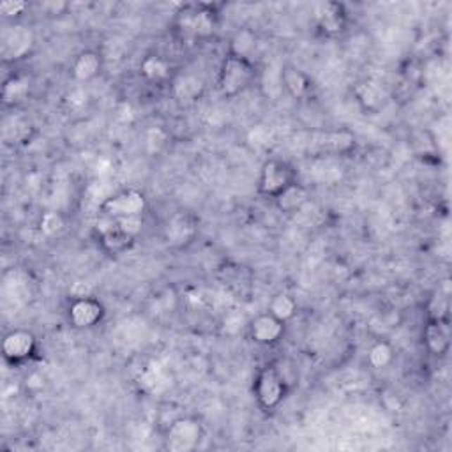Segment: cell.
I'll return each instance as SVG.
<instances>
[{"instance_id":"obj_17","label":"cell","mask_w":452,"mask_h":452,"mask_svg":"<svg viewBox=\"0 0 452 452\" xmlns=\"http://www.w3.org/2000/svg\"><path fill=\"white\" fill-rule=\"evenodd\" d=\"M138 382H140V385L145 389V391L161 392L170 385V377L161 364L152 363L151 366L145 368Z\"/></svg>"},{"instance_id":"obj_19","label":"cell","mask_w":452,"mask_h":452,"mask_svg":"<svg viewBox=\"0 0 452 452\" xmlns=\"http://www.w3.org/2000/svg\"><path fill=\"white\" fill-rule=\"evenodd\" d=\"M140 71L149 82H163L170 76V65L165 58L158 57V55H149L142 61Z\"/></svg>"},{"instance_id":"obj_23","label":"cell","mask_w":452,"mask_h":452,"mask_svg":"<svg viewBox=\"0 0 452 452\" xmlns=\"http://www.w3.org/2000/svg\"><path fill=\"white\" fill-rule=\"evenodd\" d=\"M29 96V80L22 76H13L2 87V97L8 104H16Z\"/></svg>"},{"instance_id":"obj_27","label":"cell","mask_w":452,"mask_h":452,"mask_svg":"<svg viewBox=\"0 0 452 452\" xmlns=\"http://www.w3.org/2000/svg\"><path fill=\"white\" fill-rule=\"evenodd\" d=\"M448 315V301L447 295H434L429 302V318L431 322H447Z\"/></svg>"},{"instance_id":"obj_13","label":"cell","mask_w":452,"mask_h":452,"mask_svg":"<svg viewBox=\"0 0 452 452\" xmlns=\"http://www.w3.org/2000/svg\"><path fill=\"white\" fill-rule=\"evenodd\" d=\"M424 343L434 356H445L451 346V334L447 322H429L424 330Z\"/></svg>"},{"instance_id":"obj_10","label":"cell","mask_w":452,"mask_h":452,"mask_svg":"<svg viewBox=\"0 0 452 452\" xmlns=\"http://www.w3.org/2000/svg\"><path fill=\"white\" fill-rule=\"evenodd\" d=\"M196 235V222H194L193 215L187 212H179V214L172 215L165 228L166 242L173 248H182V246L189 244Z\"/></svg>"},{"instance_id":"obj_11","label":"cell","mask_w":452,"mask_h":452,"mask_svg":"<svg viewBox=\"0 0 452 452\" xmlns=\"http://www.w3.org/2000/svg\"><path fill=\"white\" fill-rule=\"evenodd\" d=\"M316 23L327 36H337L346 27L345 8L337 2H322L315 8Z\"/></svg>"},{"instance_id":"obj_33","label":"cell","mask_w":452,"mask_h":452,"mask_svg":"<svg viewBox=\"0 0 452 452\" xmlns=\"http://www.w3.org/2000/svg\"><path fill=\"white\" fill-rule=\"evenodd\" d=\"M242 323H244V316L239 311H230L225 316V330L230 334H235L237 330L242 329Z\"/></svg>"},{"instance_id":"obj_1","label":"cell","mask_w":452,"mask_h":452,"mask_svg":"<svg viewBox=\"0 0 452 452\" xmlns=\"http://www.w3.org/2000/svg\"><path fill=\"white\" fill-rule=\"evenodd\" d=\"M177 30L186 39H203L214 34V11L205 4H187L180 8L175 20Z\"/></svg>"},{"instance_id":"obj_16","label":"cell","mask_w":452,"mask_h":452,"mask_svg":"<svg viewBox=\"0 0 452 452\" xmlns=\"http://www.w3.org/2000/svg\"><path fill=\"white\" fill-rule=\"evenodd\" d=\"M101 57L96 51H83L73 64V76L78 82H89L99 73Z\"/></svg>"},{"instance_id":"obj_7","label":"cell","mask_w":452,"mask_h":452,"mask_svg":"<svg viewBox=\"0 0 452 452\" xmlns=\"http://www.w3.org/2000/svg\"><path fill=\"white\" fill-rule=\"evenodd\" d=\"M34 44V36L27 27L13 25L2 32V55L6 61L25 57Z\"/></svg>"},{"instance_id":"obj_24","label":"cell","mask_w":452,"mask_h":452,"mask_svg":"<svg viewBox=\"0 0 452 452\" xmlns=\"http://www.w3.org/2000/svg\"><path fill=\"white\" fill-rule=\"evenodd\" d=\"M295 311H297V302L287 294L274 295L272 301H270L269 304L270 315L276 316V318L281 320L283 323L288 322V320L295 315Z\"/></svg>"},{"instance_id":"obj_14","label":"cell","mask_w":452,"mask_h":452,"mask_svg":"<svg viewBox=\"0 0 452 452\" xmlns=\"http://www.w3.org/2000/svg\"><path fill=\"white\" fill-rule=\"evenodd\" d=\"M306 203H308V191H306V187L299 186L297 182L288 186L287 189L281 191L276 196L277 208L283 212H288V214L302 211V207H304Z\"/></svg>"},{"instance_id":"obj_26","label":"cell","mask_w":452,"mask_h":452,"mask_svg":"<svg viewBox=\"0 0 452 452\" xmlns=\"http://www.w3.org/2000/svg\"><path fill=\"white\" fill-rule=\"evenodd\" d=\"M39 228L44 235L54 237V235H58L64 230V219H62V215L58 214V212L50 211L46 212V214H43V218H41Z\"/></svg>"},{"instance_id":"obj_6","label":"cell","mask_w":452,"mask_h":452,"mask_svg":"<svg viewBox=\"0 0 452 452\" xmlns=\"http://www.w3.org/2000/svg\"><path fill=\"white\" fill-rule=\"evenodd\" d=\"M201 438L200 422L193 419H179L168 429V448L177 452L193 451Z\"/></svg>"},{"instance_id":"obj_30","label":"cell","mask_w":452,"mask_h":452,"mask_svg":"<svg viewBox=\"0 0 452 452\" xmlns=\"http://www.w3.org/2000/svg\"><path fill=\"white\" fill-rule=\"evenodd\" d=\"M87 194H89V200L97 205H103L104 201L111 196L110 187H108V184L103 182V180H97V182L90 184V187L87 189Z\"/></svg>"},{"instance_id":"obj_4","label":"cell","mask_w":452,"mask_h":452,"mask_svg":"<svg viewBox=\"0 0 452 452\" xmlns=\"http://www.w3.org/2000/svg\"><path fill=\"white\" fill-rule=\"evenodd\" d=\"M294 182V170L287 163L267 161L262 168V175H260V193L276 198L281 191H284Z\"/></svg>"},{"instance_id":"obj_9","label":"cell","mask_w":452,"mask_h":452,"mask_svg":"<svg viewBox=\"0 0 452 452\" xmlns=\"http://www.w3.org/2000/svg\"><path fill=\"white\" fill-rule=\"evenodd\" d=\"M104 315V309L101 302L96 299L85 297V299H73L71 306H69V320L78 329H89L96 323L101 322Z\"/></svg>"},{"instance_id":"obj_21","label":"cell","mask_w":452,"mask_h":452,"mask_svg":"<svg viewBox=\"0 0 452 452\" xmlns=\"http://www.w3.org/2000/svg\"><path fill=\"white\" fill-rule=\"evenodd\" d=\"M356 96L357 101H359L366 110H375V108L380 106L382 101H384V92H382L380 87L373 82L359 83L356 89Z\"/></svg>"},{"instance_id":"obj_34","label":"cell","mask_w":452,"mask_h":452,"mask_svg":"<svg viewBox=\"0 0 452 452\" xmlns=\"http://www.w3.org/2000/svg\"><path fill=\"white\" fill-rule=\"evenodd\" d=\"M87 99H89V96H87V92L83 89H75L73 92H69L68 96H65V103H68L73 110H78V108L85 106Z\"/></svg>"},{"instance_id":"obj_5","label":"cell","mask_w":452,"mask_h":452,"mask_svg":"<svg viewBox=\"0 0 452 452\" xmlns=\"http://www.w3.org/2000/svg\"><path fill=\"white\" fill-rule=\"evenodd\" d=\"M144 208H145L144 194L133 189L111 194V196L101 205L103 214L110 215V218L113 219L130 218V215H142Z\"/></svg>"},{"instance_id":"obj_31","label":"cell","mask_w":452,"mask_h":452,"mask_svg":"<svg viewBox=\"0 0 452 452\" xmlns=\"http://www.w3.org/2000/svg\"><path fill=\"white\" fill-rule=\"evenodd\" d=\"M270 138H272V133L265 126H256L249 131V144L255 147H265L267 144H270Z\"/></svg>"},{"instance_id":"obj_2","label":"cell","mask_w":452,"mask_h":452,"mask_svg":"<svg viewBox=\"0 0 452 452\" xmlns=\"http://www.w3.org/2000/svg\"><path fill=\"white\" fill-rule=\"evenodd\" d=\"M253 78H255V69L248 58L228 55L219 73V87L226 97H234L248 89Z\"/></svg>"},{"instance_id":"obj_3","label":"cell","mask_w":452,"mask_h":452,"mask_svg":"<svg viewBox=\"0 0 452 452\" xmlns=\"http://www.w3.org/2000/svg\"><path fill=\"white\" fill-rule=\"evenodd\" d=\"M287 382L274 366L263 368L255 380V396L263 408H276L287 394Z\"/></svg>"},{"instance_id":"obj_32","label":"cell","mask_w":452,"mask_h":452,"mask_svg":"<svg viewBox=\"0 0 452 452\" xmlns=\"http://www.w3.org/2000/svg\"><path fill=\"white\" fill-rule=\"evenodd\" d=\"M29 8V6L25 4V2H13V0H9V2H2L0 4V13L6 16V18H16V16L22 15L25 9Z\"/></svg>"},{"instance_id":"obj_22","label":"cell","mask_w":452,"mask_h":452,"mask_svg":"<svg viewBox=\"0 0 452 452\" xmlns=\"http://www.w3.org/2000/svg\"><path fill=\"white\" fill-rule=\"evenodd\" d=\"M255 48H256L255 32H251V30L248 29L239 30V32L234 36V39H232L230 55H234V57L248 58L249 61V55L255 51Z\"/></svg>"},{"instance_id":"obj_8","label":"cell","mask_w":452,"mask_h":452,"mask_svg":"<svg viewBox=\"0 0 452 452\" xmlns=\"http://www.w3.org/2000/svg\"><path fill=\"white\" fill-rule=\"evenodd\" d=\"M36 350V337L29 330H13L4 337L2 352L4 357L13 364L23 363L29 359Z\"/></svg>"},{"instance_id":"obj_37","label":"cell","mask_w":452,"mask_h":452,"mask_svg":"<svg viewBox=\"0 0 452 452\" xmlns=\"http://www.w3.org/2000/svg\"><path fill=\"white\" fill-rule=\"evenodd\" d=\"M111 170V163L108 159H99L97 163V175L99 177H106Z\"/></svg>"},{"instance_id":"obj_28","label":"cell","mask_w":452,"mask_h":452,"mask_svg":"<svg viewBox=\"0 0 452 452\" xmlns=\"http://www.w3.org/2000/svg\"><path fill=\"white\" fill-rule=\"evenodd\" d=\"M168 142V137L163 130L159 127H151V130L145 133V144H147V149L151 152H159Z\"/></svg>"},{"instance_id":"obj_29","label":"cell","mask_w":452,"mask_h":452,"mask_svg":"<svg viewBox=\"0 0 452 452\" xmlns=\"http://www.w3.org/2000/svg\"><path fill=\"white\" fill-rule=\"evenodd\" d=\"M117 226H119L124 234H127L130 237L134 239L142 232L144 221H142V215H130V218L117 219Z\"/></svg>"},{"instance_id":"obj_12","label":"cell","mask_w":452,"mask_h":452,"mask_svg":"<svg viewBox=\"0 0 452 452\" xmlns=\"http://www.w3.org/2000/svg\"><path fill=\"white\" fill-rule=\"evenodd\" d=\"M284 332V323L272 316L270 313L260 315L249 323V334H251L253 341L258 345H274L281 339Z\"/></svg>"},{"instance_id":"obj_36","label":"cell","mask_w":452,"mask_h":452,"mask_svg":"<svg viewBox=\"0 0 452 452\" xmlns=\"http://www.w3.org/2000/svg\"><path fill=\"white\" fill-rule=\"evenodd\" d=\"M43 385H44V380L41 375L34 373L27 378V387L29 389H36V391H39V389H43Z\"/></svg>"},{"instance_id":"obj_18","label":"cell","mask_w":452,"mask_h":452,"mask_svg":"<svg viewBox=\"0 0 452 452\" xmlns=\"http://www.w3.org/2000/svg\"><path fill=\"white\" fill-rule=\"evenodd\" d=\"M281 82H283V89H287L288 94L294 97H302L309 90L308 76L294 65L281 69Z\"/></svg>"},{"instance_id":"obj_20","label":"cell","mask_w":452,"mask_h":452,"mask_svg":"<svg viewBox=\"0 0 452 452\" xmlns=\"http://www.w3.org/2000/svg\"><path fill=\"white\" fill-rule=\"evenodd\" d=\"M101 242H103V248L106 249L108 253H113V255H119V253H124L133 242V237H130L127 234H124L119 226H113L111 230H108L106 234L101 235Z\"/></svg>"},{"instance_id":"obj_15","label":"cell","mask_w":452,"mask_h":452,"mask_svg":"<svg viewBox=\"0 0 452 452\" xmlns=\"http://www.w3.org/2000/svg\"><path fill=\"white\" fill-rule=\"evenodd\" d=\"M205 89L203 80L193 75H180L179 78L173 82V94L179 101L184 103H191V101L198 99Z\"/></svg>"},{"instance_id":"obj_25","label":"cell","mask_w":452,"mask_h":452,"mask_svg":"<svg viewBox=\"0 0 452 452\" xmlns=\"http://www.w3.org/2000/svg\"><path fill=\"white\" fill-rule=\"evenodd\" d=\"M392 357H394V352H392L391 345L385 341L377 343V345L370 350V364L373 368H377V370L387 368L389 364L392 363Z\"/></svg>"},{"instance_id":"obj_35","label":"cell","mask_w":452,"mask_h":452,"mask_svg":"<svg viewBox=\"0 0 452 452\" xmlns=\"http://www.w3.org/2000/svg\"><path fill=\"white\" fill-rule=\"evenodd\" d=\"M71 295H73V299L92 297V288H90L89 283H83V281H76V283L71 287Z\"/></svg>"}]
</instances>
